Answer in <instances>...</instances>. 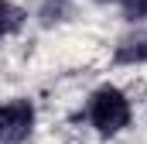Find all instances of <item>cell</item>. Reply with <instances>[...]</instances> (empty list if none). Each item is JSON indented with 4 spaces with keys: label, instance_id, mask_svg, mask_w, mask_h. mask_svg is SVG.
Wrapping results in <instances>:
<instances>
[{
    "label": "cell",
    "instance_id": "cell-1",
    "mask_svg": "<svg viewBox=\"0 0 147 144\" xmlns=\"http://www.w3.org/2000/svg\"><path fill=\"white\" fill-rule=\"evenodd\" d=\"M86 120H89V127H92L96 134L116 137V134L127 130L130 120H134V110H130L127 93L116 89V86H99V89L89 96V103H86Z\"/></svg>",
    "mask_w": 147,
    "mask_h": 144
},
{
    "label": "cell",
    "instance_id": "cell-2",
    "mask_svg": "<svg viewBox=\"0 0 147 144\" xmlns=\"http://www.w3.org/2000/svg\"><path fill=\"white\" fill-rule=\"evenodd\" d=\"M34 130V103L17 96L0 103V144H24Z\"/></svg>",
    "mask_w": 147,
    "mask_h": 144
},
{
    "label": "cell",
    "instance_id": "cell-3",
    "mask_svg": "<svg viewBox=\"0 0 147 144\" xmlns=\"http://www.w3.org/2000/svg\"><path fill=\"white\" fill-rule=\"evenodd\" d=\"M113 62L116 65H147V31H130L116 41L113 48Z\"/></svg>",
    "mask_w": 147,
    "mask_h": 144
},
{
    "label": "cell",
    "instance_id": "cell-4",
    "mask_svg": "<svg viewBox=\"0 0 147 144\" xmlns=\"http://www.w3.org/2000/svg\"><path fill=\"white\" fill-rule=\"evenodd\" d=\"M21 17H24V14H21L17 7H10L7 0H0V38H7L10 31H17V28H21Z\"/></svg>",
    "mask_w": 147,
    "mask_h": 144
},
{
    "label": "cell",
    "instance_id": "cell-5",
    "mask_svg": "<svg viewBox=\"0 0 147 144\" xmlns=\"http://www.w3.org/2000/svg\"><path fill=\"white\" fill-rule=\"evenodd\" d=\"M123 17L127 21H144L147 17V0H123Z\"/></svg>",
    "mask_w": 147,
    "mask_h": 144
},
{
    "label": "cell",
    "instance_id": "cell-6",
    "mask_svg": "<svg viewBox=\"0 0 147 144\" xmlns=\"http://www.w3.org/2000/svg\"><path fill=\"white\" fill-rule=\"evenodd\" d=\"M99 3H123V0H99Z\"/></svg>",
    "mask_w": 147,
    "mask_h": 144
}]
</instances>
